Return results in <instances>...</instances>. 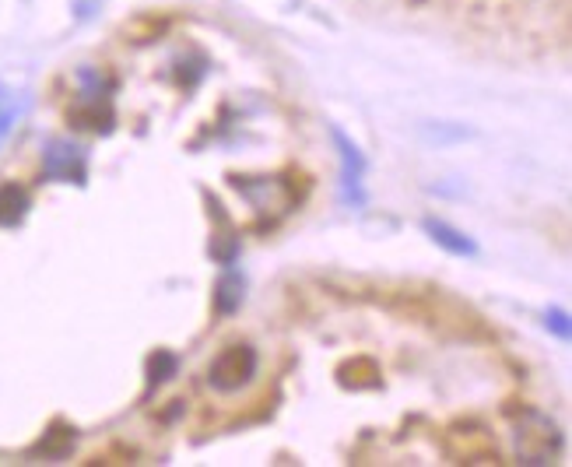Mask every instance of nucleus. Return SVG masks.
Listing matches in <instances>:
<instances>
[{
	"label": "nucleus",
	"instance_id": "4468645a",
	"mask_svg": "<svg viewBox=\"0 0 572 467\" xmlns=\"http://www.w3.org/2000/svg\"><path fill=\"white\" fill-rule=\"evenodd\" d=\"M15 120H18V95L11 92V88L0 85V144L8 141Z\"/></svg>",
	"mask_w": 572,
	"mask_h": 467
},
{
	"label": "nucleus",
	"instance_id": "9b49d317",
	"mask_svg": "<svg viewBox=\"0 0 572 467\" xmlns=\"http://www.w3.org/2000/svg\"><path fill=\"white\" fill-rule=\"evenodd\" d=\"M337 380L348 390H372L379 387V369L372 359H348L341 369H337Z\"/></svg>",
	"mask_w": 572,
	"mask_h": 467
},
{
	"label": "nucleus",
	"instance_id": "7ed1b4c3",
	"mask_svg": "<svg viewBox=\"0 0 572 467\" xmlns=\"http://www.w3.org/2000/svg\"><path fill=\"white\" fill-rule=\"evenodd\" d=\"M257 366H260L257 348L246 345V341L222 348V352L215 355V362H211V369H208L211 390H218V394H236V390H243L246 383L257 376Z\"/></svg>",
	"mask_w": 572,
	"mask_h": 467
},
{
	"label": "nucleus",
	"instance_id": "9d476101",
	"mask_svg": "<svg viewBox=\"0 0 572 467\" xmlns=\"http://www.w3.org/2000/svg\"><path fill=\"white\" fill-rule=\"evenodd\" d=\"M29 208H32V197L22 183H0V229L22 225Z\"/></svg>",
	"mask_w": 572,
	"mask_h": 467
},
{
	"label": "nucleus",
	"instance_id": "f257e3e1",
	"mask_svg": "<svg viewBox=\"0 0 572 467\" xmlns=\"http://www.w3.org/2000/svg\"><path fill=\"white\" fill-rule=\"evenodd\" d=\"M562 450V429L541 411H523L513 422V453L520 464L544 467Z\"/></svg>",
	"mask_w": 572,
	"mask_h": 467
},
{
	"label": "nucleus",
	"instance_id": "423d86ee",
	"mask_svg": "<svg viewBox=\"0 0 572 467\" xmlns=\"http://www.w3.org/2000/svg\"><path fill=\"white\" fill-rule=\"evenodd\" d=\"M330 137L337 144V155H341V187H344V201H358V190H362V176H365V159L362 148L344 134L341 127H330Z\"/></svg>",
	"mask_w": 572,
	"mask_h": 467
},
{
	"label": "nucleus",
	"instance_id": "f03ea898",
	"mask_svg": "<svg viewBox=\"0 0 572 467\" xmlns=\"http://www.w3.org/2000/svg\"><path fill=\"white\" fill-rule=\"evenodd\" d=\"M229 187L236 190L239 197L250 201L253 211L274 218L288 215V211L299 204V190L285 180V176H229Z\"/></svg>",
	"mask_w": 572,
	"mask_h": 467
},
{
	"label": "nucleus",
	"instance_id": "0eeeda50",
	"mask_svg": "<svg viewBox=\"0 0 572 467\" xmlns=\"http://www.w3.org/2000/svg\"><path fill=\"white\" fill-rule=\"evenodd\" d=\"M74 446H78V429L67 422H53L29 453L39 460H67L74 453Z\"/></svg>",
	"mask_w": 572,
	"mask_h": 467
},
{
	"label": "nucleus",
	"instance_id": "20e7f679",
	"mask_svg": "<svg viewBox=\"0 0 572 467\" xmlns=\"http://www.w3.org/2000/svg\"><path fill=\"white\" fill-rule=\"evenodd\" d=\"M446 450L457 457L460 464H495L499 460V446L495 436L478 422H453L446 429Z\"/></svg>",
	"mask_w": 572,
	"mask_h": 467
},
{
	"label": "nucleus",
	"instance_id": "6e6552de",
	"mask_svg": "<svg viewBox=\"0 0 572 467\" xmlns=\"http://www.w3.org/2000/svg\"><path fill=\"white\" fill-rule=\"evenodd\" d=\"M422 229L429 232V239L439 246V250L453 253V257H474V253H478V243H474V239L467 236V232L453 229L450 222H439V218H425Z\"/></svg>",
	"mask_w": 572,
	"mask_h": 467
},
{
	"label": "nucleus",
	"instance_id": "39448f33",
	"mask_svg": "<svg viewBox=\"0 0 572 467\" xmlns=\"http://www.w3.org/2000/svg\"><path fill=\"white\" fill-rule=\"evenodd\" d=\"M43 173L53 183H78V187H85V151L74 141H50L43 151Z\"/></svg>",
	"mask_w": 572,
	"mask_h": 467
},
{
	"label": "nucleus",
	"instance_id": "1a4fd4ad",
	"mask_svg": "<svg viewBox=\"0 0 572 467\" xmlns=\"http://www.w3.org/2000/svg\"><path fill=\"white\" fill-rule=\"evenodd\" d=\"M67 120H71V127L109 134V130H113V109L106 106V99H85V95H81L78 106L67 109Z\"/></svg>",
	"mask_w": 572,
	"mask_h": 467
},
{
	"label": "nucleus",
	"instance_id": "2eb2a0df",
	"mask_svg": "<svg viewBox=\"0 0 572 467\" xmlns=\"http://www.w3.org/2000/svg\"><path fill=\"white\" fill-rule=\"evenodd\" d=\"M544 327L555 334L558 341H569L572 334V324H569V313L565 309H548V317H544Z\"/></svg>",
	"mask_w": 572,
	"mask_h": 467
},
{
	"label": "nucleus",
	"instance_id": "ddd939ff",
	"mask_svg": "<svg viewBox=\"0 0 572 467\" xmlns=\"http://www.w3.org/2000/svg\"><path fill=\"white\" fill-rule=\"evenodd\" d=\"M144 373H148L151 387H158V383H169L172 376L179 373V355L169 352V348H158V352H151L148 362H144Z\"/></svg>",
	"mask_w": 572,
	"mask_h": 467
},
{
	"label": "nucleus",
	"instance_id": "f8f14e48",
	"mask_svg": "<svg viewBox=\"0 0 572 467\" xmlns=\"http://www.w3.org/2000/svg\"><path fill=\"white\" fill-rule=\"evenodd\" d=\"M243 299H246V281H243V274H236V271H229L222 281H218V288H215V309L222 313V317H232L239 306H243Z\"/></svg>",
	"mask_w": 572,
	"mask_h": 467
}]
</instances>
